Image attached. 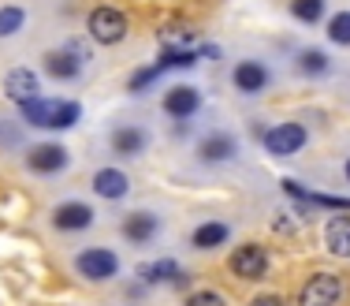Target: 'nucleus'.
<instances>
[{
	"label": "nucleus",
	"instance_id": "nucleus-1",
	"mask_svg": "<svg viewBox=\"0 0 350 306\" xmlns=\"http://www.w3.org/2000/svg\"><path fill=\"white\" fill-rule=\"evenodd\" d=\"M127 12L116 4H97L94 12H90V38L97 41V45H120L123 38H127Z\"/></svg>",
	"mask_w": 350,
	"mask_h": 306
},
{
	"label": "nucleus",
	"instance_id": "nucleus-2",
	"mask_svg": "<svg viewBox=\"0 0 350 306\" xmlns=\"http://www.w3.org/2000/svg\"><path fill=\"white\" fill-rule=\"evenodd\" d=\"M75 269H79V277L101 284V280H112L116 272H120V258H116V251H108V246H86V251L75 254Z\"/></svg>",
	"mask_w": 350,
	"mask_h": 306
},
{
	"label": "nucleus",
	"instance_id": "nucleus-3",
	"mask_svg": "<svg viewBox=\"0 0 350 306\" xmlns=\"http://www.w3.org/2000/svg\"><path fill=\"white\" fill-rule=\"evenodd\" d=\"M343 299V280L336 272H313L298 292V306H339Z\"/></svg>",
	"mask_w": 350,
	"mask_h": 306
},
{
	"label": "nucleus",
	"instance_id": "nucleus-4",
	"mask_svg": "<svg viewBox=\"0 0 350 306\" xmlns=\"http://www.w3.org/2000/svg\"><path fill=\"white\" fill-rule=\"evenodd\" d=\"M306 138H310V131H306L302 123H276V127H269L261 135V142H265V150H269V153L291 157V153H298L306 146Z\"/></svg>",
	"mask_w": 350,
	"mask_h": 306
},
{
	"label": "nucleus",
	"instance_id": "nucleus-5",
	"mask_svg": "<svg viewBox=\"0 0 350 306\" xmlns=\"http://www.w3.org/2000/svg\"><path fill=\"white\" fill-rule=\"evenodd\" d=\"M228 266L239 280H261L265 272H269V251L257 246V243H243V246H235V254L228 258Z\"/></svg>",
	"mask_w": 350,
	"mask_h": 306
},
{
	"label": "nucleus",
	"instance_id": "nucleus-6",
	"mask_svg": "<svg viewBox=\"0 0 350 306\" xmlns=\"http://www.w3.org/2000/svg\"><path fill=\"white\" fill-rule=\"evenodd\" d=\"M71 164V153L64 150L60 142H38L27 150V168L38 172V176H56Z\"/></svg>",
	"mask_w": 350,
	"mask_h": 306
},
{
	"label": "nucleus",
	"instance_id": "nucleus-7",
	"mask_svg": "<svg viewBox=\"0 0 350 306\" xmlns=\"http://www.w3.org/2000/svg\"><path fill=\"white\" fill-rule=\"evenodd\" d=\"M94 194L105 198V202H120V198L131 194V179L123 168H116V164H108V168H97L94 172Z\"/></svg>",
	"mask_w": 350,
	"mask_h": 306
},
{
	"label": "nucleus",
	"instance_id": "nucleus-8",
	"mask_svg": "<svg viewBox=\"0 0 350 306\" xmlns=\"http://www.w3.org/2000/svg\"><path fill=\"white\" fill-rule=\"evenodd\" d=\"M94 220H97L94 205H86V202H64L53 209V225L60 231H86Z\"/></svg>",
	"mask_w": 350,
	"mask_h": 306
},
{
	"label": "nucleus",
	"instance_id": "nucleus-9",
	"mask_svg": "<svg viewBox=\"0 0 350 306\" xmlns=\"http://www.w3.org/2000/svg\"><path fill=\"white\" fill-rule=\"evenodd\" d=\"M235 153H239V146H235V138H231L228 131H209V135L198 142V157H202L205 164H224Z\"/></svg>",
	"mask_w": 350,
	"mask_h": 306
},
{
	"label": "nucleus",
	"instance_id": "nucleus-10",
	"mask_svg": "<svg viewBox=\"0 0 350 306\" xmlns=\"http://www.w3.org/2000/svg\"><path fill=\"white\" fill-rule=\"evenodd\" d=\"M231 82H235V90H243V94H261V90L269 86V68H265L261 60H239L235 71H231Z\"/></svg>",
	"mask_w": 350,
	"mask_h": 306
},
{
	"label": "nucleus",
	"instance_id": "nucleus-11",
	"mask_svg": "<svg viewBox=\"0 0 350 306\" xmlns=\"http://www.w3.org/2000/svg\"><path fill=\"white\" fill-rule=\"evenodd\" d=\"M202 109V94H198L194 86H172L168 94H164V112L175 116V120H187V116H194Z\"/></svg>",
	"mask_w": 350,
	"mask_h": 306
},
{
	"label": "nucleus",
	"instance_id": "nucleus-12",
	"mask_svg": "<svg viewBox=\"0 0 350 306\" xmlns=\"http://www.w3.org/2000/svg\"><path fill=\"white\" fill-rule=\"evenodd\" d=\"M138 280L142 284H175V288L187 284L183 269L175 266L172 258H161V262H153V266H138Z\"/></svg>",
	"mask_w": 350,
	"mask_h": 306
},
{
	"label": "nucleus",
	"instance_id": "nucleus-13",
	"mask_svg": "<svg viewBox=\"0 0 350 306\" xmlns=\"http://www.w3.org/2000/svg\"><path fill=\"white\" fill-rule=\"evenodd\" d=\"M157 228H161V220L153 217V213H127L123 217V239H131V243H149V239L157 235Z\"/></svg>",
	"mask_w": 350,
	"mask_h": 306
},
{
	"label": "nucleus",
	"instance_id": "nucleus-14",
	"mask_svg": "<svg viewBox=\"0 0 350 306\" xmlns=\"http://www.w3.org/2000/svg\"><path fill=\"white\" fill-rule=\"evenodd\" d=\"M324 243L336 258H350V213H339V217L328 220L324 228Z\"/></svg>",
	"mask_w": 350,
	"mask_h": 306
},
{
	"label": "nucleus",
	"instance_id": "nucleus-15",
	"mask_svg": "<svg viewBox=\"0 0 350 306\" xmlns=\"http://www.w3.org/2000/svg\"><path fill=\"white\" fill-rule=\"evenodd\" d=\"M228 239H231V228L224 225V220H205V225L194 228L190 243H194V251H216V246H224Z\"/></svg>",
	"mask_w": 350,
	"mask_h": 306
},
{
	"label": "nucleus",
	"instance_id": "nucleus-16",
	"mask_svg": "<svg viewBox=\"0 0 350 306\" xmlns=\"http://www.w3.org/2000/svg\"><path fill=\"white\" fill-rule=\"evenodd\" d=\"M4 94L12 97L15 105L27 101V97H34V94H38V75H34L30 68H15V71H8V79H4Z\"/></svg>",
	"mask_w": 350,
	"mask_h": 306
},
{
	"label": "nucleus",
	"instance_id": "nucleus-17",
	"mask_svg": "<svg viewBox=\"0 0 350 306\" xmlns=\"http://www.w3.org/2000/svg\"><path fill=\"white\" fill-rule=\"evenodd\" d=\"M45 71L53 79H60V82H71V79H79L82 60H79V56H71L68 49H53V53L45 56Z\"/></svg>",
	"mask_w": 350,
	"mask_h": 306
},
{
	"label": "nucleus",
	"instance_id": "nucleus-18",
	"mask_svg": "<svg viewBox=\"0 0 350 306\" xmlns=\"http://www.w3.org/2000/svg\"><path fill=\"white\" fill-rule=\"evenodd\" d=\"M82 120L79 101H68V97H53V112H49V131H68Z\"/></svg>",
	"mask_w": 350,
	"mask_h": 306
},
{
	"label": "nucleus",
	"instance_id": "nucleus-19",
	"mask_svg": "<svg viewBox=\"0 0 350 306\" xmlns=\"http://www.w3.org/2000/svg\"><path fill=\"white\" fill-rule=\"evenodd\" d=\"M108 142H112V150L120 157H138L142 150H146V131L142 127H120Z\"/></svg>",
	"mask_w": 350,
	"mask_h": 306
},
{
	"label": "nucleus",
	"instance_id": "nucleus-20",
	"mask_svg": "<svg viewBox=\"0 0 350 306\" xmlns=\"http://www.w3.org/2000/svg\"><path fill=\"white\" fill-rule=\"evenodd\" d=\"M49 112H53V97H27V101H19V116L30 123V127H49Z\"/></svg>",
	"mask_w": 350,
	"mask_h": 306
},
{
	"label": "nucleus",
	"instance_id": "nucleus-21",
	"mask_svg": "<svg viewBox=\"0 0 350 306\" xmlns=\"http://www.w3.org/2000/svg\"><path fill=\"white\" fill-rule=\"evenodd\" d=\"M298 71L310 75V79H321L332 71V60L324 56V49H302V53H298Z\"/></svg>",
	"mask_w": 350,
	"mask_h": 306
},
{
	"label": "nucleus",
	"instance_id": "nucleus-22",
	"mask_svg": "<svg viewBox=\"0 0 350 306\" xmlns=\"http://www.w3.org/2000/svg\"><path fill=\"white\" fill-rule=\"evenodd\" d=\"M198 41V34L187 27V23H168V27L161 30V45L164 49H190Z\"/></svg>",
	"mask_w": 350,
	"mask_h": 306
},
{
	"label": "nucleus",
	"instance_id": "nucleus-23",
	"mask_svg": "<svg viewBox=\"0 0 350 306\" xmlns=\"http://www.w3.org/2000/svg\"><path fill=\"white\" fill-rule=\"evenodd\" d=\"M194 64H198V49H164L157 68L172 71V68H194Z\"/></svg>",
	"mask_w": 350,
	"mask_h": 306
},
{
	"label": "nucleus",
	"instance_id": "nucleus-24",
	"mask_svg": "<svg viewBox=\"0 0 350 306\" xmlns=\"http://www.w3.org/2000/svg\"><path fill=\"white\" fill-rule=\"evenodd\" d=\"M23 23H27V8H19V4H4V8H0V38L19 34Z\"/></svg>",
	"mask_w": 350,
	"mask_h": 306
},
{
	"label": "nucleus",
	"instance_id": "nucleus-25",
	"mask_svg": "<svg viewBox=\"0 0 350 306\" xmlns=\"http://www.w3.org/2000/svg\"><path fill=\"white\" fill-rule=\"evenodd\" d=\"M291 15L298 23H321L324 19V0H291Z\"/></svg>",
	"mask_w": 350,
	"mask_h": 306
},
{
	"label": "nucleus",
	"instance_id": "nucleus-26",
	"mask_svg": "<svg viewBox=\"0 0 350 306\" xmlns=\"http://www.w3.org/2000/svg\"><path fill=\"white\" fill-rule=\"evenodd\" d=\"M328 41H336L339 49H350V12H336L328 19Z\"/></svg>",
	"mask_w": 350,
	"mask_h": 306
},
{
	"label": "nucleus",
	"instance_id": "nucleus-27",
	"mask_svg": "<svg viewBox=\"0 0 350 306\" xmlns=\"http://www.w3.org/2000/svg\"><path fill=\"white\" fill-rule=\"evenodd\" d=\"M161 75H164V71L157 68V64H149V68H142L138 75H131V82H127V90H135V94H138V90H146L149 82H157V79H161Z\"/></svg>",
	"mask_w": 350,
	"mask_h": 306
},
{
	"label": "nucleus",
	"instance_id": "nucleus-28",
	"mask_svg": "<svg viewBox=\"0 0 350 306\" xmlns=\"http://www.w3.org/2000/svg\"><path fill=\"white\" fill-rule=\"evenodd\" d=\"M187 306H228V303H224L216 292H194V295L187 299Z\"/></svg>",
	"mask_w": 350,
	"mask_h": 306
},
{
	"label": "nucleus",
	"instance_id": "nucleus-29",
	"mask_svg": "<svg viewBox=\"0 0 350 306\" xmlns=\"http://www.w3.org/2000/svg\"><path fill=\"white\" fill-rule=\"evenodd\" d=\"M250 306H283V299H280V295H257Z\"/></svg>",
	"mask_w": 350,
	"mask_h": 306
},
{
	"label": "nucleus",
	"instance_id": "nucleus-30",
	"mask_svg": "<svg viewBox=\"0 0 350 306\" xmlns=\"http://www.w3.org/2000/svg\"><path fill=\"white\" fill-rule=\"evenodd\" d=\"M343 172H347V179H350V161H347V164H343Z\"/></svg>",
	"mask_w": 350,
	"mask_h": 306
}]
</instances>
